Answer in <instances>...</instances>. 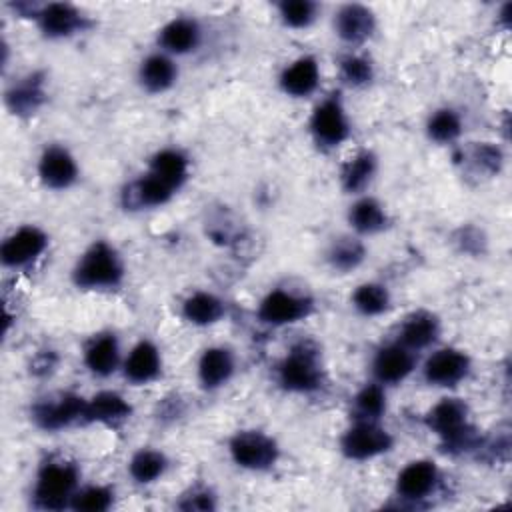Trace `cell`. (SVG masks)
Returning a JSON list of instances; mask_svg holds the SVG:
<instances>
[{"label": "cell", "mask_w": 512, "mask_h": 512, "mask_svg": "<svg viewBox=\"0 0 512 512\" xmlns=\"http://www.w3.org/2000/svg\"><path fill=\"white\" fill-rule=\"evenodd\" d=\"M468 404L460 398L438 400L424 416V424L440 438V444L450 454H464L482 448V440L470 424Z\"/></svg>", "instance_id": "6da1fadb"}, {"label": "cell", "mask_w": 512, "mask_h": 512, "mask_svg": "<svg viewBox=\"0 0 512 512\" xmlns=\"http://www.w3.org/2000/svg\"><path fill=\"white\" fill-rule=\"evenodd\" d=\"M72 282L82 290H116L124 282V262L112 244L96 240L74 264Z\"/></svg>", "instance_id": "7a4b0ae2"}, {"label": "cell", "mask_w": 512, "mask_h": 512, "mask_svg": "<svg viewBox=\"0 0 512 512\" xmlns=\"http://www.w3.org/2000/svg\"><path fill=\"white\" fill-rule=\"evenodd\" d=\"M80 472L74 462L62 458L46 460L36 474L32 500L40 510L70 508V502L78 490Z\"/></svg>", "instance_id": "3957f363"}, {"label": "cell", "mask_w": 512, "mask_h": 512, "mask_svg": "<svg viewBox=\"0 0 512 512\" xmlns=\"http://www.w3.org/2000/svg\"><path fill=\"white\" fill-rule=\"evenodd\" d=\"M276 376L278 384L292 394H310L320 390L324 384L320 350L308 340L294 344L280 360Z\"/></svg>", "instance_id": "277c9868"}, {"label": "cell", "mask_w": 512, "mask_h": 512, "mask_svg": "<svg viewBox=\"0 0 512 512\" xmlns=\"http://www.w3.org/2000/svg\"><path fill=\"white\" fill-rule=\"evenodd\" d=\"M228 452L238 468L250 472L270 470L280 458L276 440L260 430L236 432L228 444Z\"/></svg>", "instance_id": "5b68a950"}, {"label": "cell", "mask_w": 512, "mask_h": 512, "mask_svg": "<svg viewBox=\"0 0 512 512\" xmlns=\"http://www.w3.org/2000/svg\"><path fill=\"white\" fill-rule=\"evenodd\" d=\"M310 134L318 148L334 150L350 136V120L338 94H330L316 104L310 116Z\"/></svg>", "instance_id": "8992f818"}, {"label": "cell", "mask_w": 512, "mask_h": 512, "mask_svg": "<svg viewBox=\"0 0 512 512\" xmlns=\"http://www.w3.org/2000/svg\"><path fill=\"white\" fill-rule=\"evenodd\" d=\"M394 446L392 434L378 422L356 420L340 438V452L348 460L364 462L390 452Z\"/></svg>", "instance_id": "52a82bcc"}, {"label": "cell", "mask_w": 512, "mask_h": 512, "mask_svg": "<svg viewBox=\"0 0 512 512\" xmlns=\"http://www.w3.org/2000/svg\"><path fill=\"white\" fill-rule=\"evenodd\" d=\"M314 310L310 296L296 294L292 290L274 288L258 304V320L268 326H288L308 318Z\"/></svg>", "instance_id": "ba28073f"}, {"label": "cell", "mask_w": 512, "mask_h": 512, "mask_svg": "<svg viewBox=\"0 0 512 512\" xmlns=\"http://www.w3.org/2000/svg\"><path fill=\"white\" fill-rule=\"evenodd\" d=\"M470 368H472V362L464 350H458L452 346L438 348L426 358L422 366V378L430 386L452 388L462 380H466V376L470 374Z\"/></svg>", "instance_id": "9c48e42d"}, {"label": "cell", "mask_w": 512, "mask_h": 512, "mask_svg": "<svg viewBox=\"0 0 512 512\" xmlns=\"http://www.w3.org/2000/svg\"><path fill=\"white\" fill-rule=\"evenodd\" d=\"M84 412L86 400L78 394L66 392L56 398L36 402L32 408V420L38 428L46 432H56L76 422H84Z\"/></svg>", "instance_id": "30bf717a"}, {"label": "cell", "mask_w": 512, "mask_h": 512, "mask_svg": "<svg viewBox=\"0 0 512 512\" xmlns=\"http://www.w3.org/2000/svg\"><path fill=\"white\" fill-rule=\"evenodd\" d=\"M440 482V470L432 460H412L396 476V496L408 504H418L432 496Z\"/></svg>", "instance_id": "8fae6325"}, {"label": "cell", "mask_w": 512, "mask_h": 512, "mask_svg": "<svg viewBox=\"0 0 512 512\" xmlns=\"http://www.w3.org/2000/svg\"><path fill=\"white\" fill-rule=\"evenodd\" d=\"M48 248V236L38 226H20L0 248V260L6 268H26Z\"/></svg>", "instance_id": "7c38bea8"}, {"label": "cell", "mask_w": 512, "mask_h": 512, "mask_svg": "<svg viewBox=\"0 0 512 512\" xmlns=\"http://www.w3.org/2000/svg\"><path fill=\"white\" fill-rule=\"evenodd\" d=\"M416 368L414 352L400 342H390L376 350L372 358L374 382L382 386H394L404 382Z\"/></svg>", "instance_id": "4fadbf2b"}, {"label": "cell", "mask_w": 512, "mask_h": 512, "mask_svg": "<svg viewBox=\"0 0 512 512\" xmlns=\"http://www.w3.org/2000/svg\"><path fill=\"white\" fill-rule=\"evenodd\" d=\"M38 26L46 38L60 40L70 38L86 28V16L82 12L66 2H50L46 6H40L36 12Z\"/></svg>", "instance_id": "5bb4252c"}, {"label": "cell", "mask_w": 512, "mask_h": 512, "mask_svg": "<svg viewBox=\"0 0 512 512\" xmlns=\"http://www.w3.org/2000/svg\"><path fill=\"white\" fill-rule=\"evenodd\" d=\"M38 176L52 190H66L78 180V164L68 148L52 144L38 160Z\"/></svg>", "instance_id": "9a60e30c"}, {"label": "cell", "mask_w": 512, "mask_h": 512, "mask_svg": "<svg viewBox=\"0 0 512 512\" xmlns=\"http://www.w3.org/2000/svg\"><path fill=\"white\" fill-rule=\"evenodd\" d=\"M376 16L368 6L344 4L334 14V32L346 44H362L374 34Z\"/></svg>", "instance_id": "2e32d148"}, {"label": "cell", "mask_w": 512, "mask_h": 512, "mask_svg": "<svg viewBox=\"0 0 512 512\" xmlns=\"http://www.w3.org/2000/svg\"><path fill=\"white\" fill-rule=\"evenodd\" d=\"M172 190L152 174L128 182L120 192V202L126 210H150L170 202Z\"/></svg>", "instance_id": "e0dca14e"}, {"label": "cell", "mask_w": 512, "mask_h": 512, "mask_svg": "<svg viewBox=\"0 0 512 512\" xmlns=\"http://www.w3.org/2000/svg\"><path fill=\"white\" fill-rule=\"evenodd\" d=\"M200 40H202L200 24L194 18H186V16L172 18L158 32V44L168 56L190 54L198 48Z\"/></svg>", "instance_id": "ac0fdd59"}, {"label": "cell", "mask_w": 512, "mask_h": 512, "mask_svg": "<svg viewBox=\"0 0 512 512\" xmlns=\"http://www.w3.org/2000/svg\"><path fill=\"white\" fill-rule=\"evenodd\" d=\"M162 356L154 342L140 340L122 362L124 378L132 384H148L160 376Z\"/></svg>", "instance_id": "d6986e66"}, {"label": "cell", "mask_w": 512, "mask_h": 512, "mask_svg": "<svg viewBox=\"0 0 512 512\" xmlns=\"http://www.w3.org/2000/svg\"><path fill=\"white\" fill-rule=\"evenodd\" d=\"M284 94L292 98H306L316 92L320 84V68L314 56H300L292 60L278 78Z\"/></svg>", "instance_id": "ffe728a7"}, {"label": "cell", "mask_w": 512, "mask_h": 512, "mask_svg": "<svg viewBox=\"0 0 512 512\" xmlns=\"http://www.w3.org/2000/svg\"><path fill=\"white\" fill-rule=\"evenodd\" d=\"M438 336H440L438 316L428 310H416L408 314L400 324L396 342H400L412 352H418L432 346L438 340Z\"/></svg>", "instance_id": "44dd1931"}, {"label": "cell", "mask_w": 512, "mask_h": 512, "mask_svg": "<svg viewBox=\"0 0 512 512\" xmlns=\"http://www.w3.org/2000/svg\"><path fill=\"white\" fill-rule=\"evenodd\" d=\"M84 366L92 376L108 378L120 366V344L110 332L96 334L84 348Z\"/></svg>", "instance_id": "7402d4cb"}, {"label": "cell", "mask_w": 512, "mask_h": 512, "mask_svg": "<svg viewBox=\"0 0 512 512\" xmlns=\"http://www.w3.org/2000/svg\"><path fill=\"white\" fill-rule=\"evenodd\" d=\"M130 416H132L130 402L114 390H102V392L94 394L90 400H86L84 422H98L104 426H120Z\"/></svg>", "instance_id": "603a6c76"}, {"label": "cell", "mask_w": 512, "mask_h": 512, "mask_svg": "<svg viewBox=\"0 0 512 512\" xmlns=\"http://www.w3.org/2000/svg\"><path fill=\"white\" fill-rule=\"evenodd\" d=\"M6 106L16 116H30L40 110V106L46 100L44 90V76L34 72L26 78H20L16 84H12L4 94Z\"/></svg>", "instance_id": "cb8c5ba5"}, {"label": "cell", "mask_w": 512, "mask_h": 512, "mask_svg": "<svg viewBox=\"0 0 512 512\" xmlns=\"http://www.w3.org/2000/svg\"><path fill=\"white\" fill-rule=\"evenodd\" d=\"M234 356L224 346H210L198 360V380L204 390H216L224 386L234 374Z\"/></svg>", "instance_id": "d4e9b609"}, {"label": "cell", "mask_w": 512, "mask_h": 512, "mask_svg": "<svg viewBox=\"0 0 512 512\" xmlns=\"http://www.w3.org/2000/svg\"><path fill=\"white\" fill-rule=\"evenodd\" d=\"M176 78H178V66L164 52L146 56L138 68V82L150 94H162L170 90Z\"/></svg>", "instance_id": "484cf974"}, {"label": "cell", "mask_w": 512, "mask_h": 512, "mask_svg": "<svg viewBox=\"0 0 512 512\" xmlns=\"http://www.w3.org/2000/svg\"><path fill=\"white\" fill-rule=\"evenodd\" d=\"M148 174H152L162 184H166L172 192H176L178 188L184 186V182L190 176V160L178 148H164L152 156Z\"/></svg>", "instance_id": "4316f807"}, {"label": "cell", "mask_w": 512, "mask_h": 512, "mask_svg": "<svg viewBox=\"0 0 512 512\" xmlns=\"http://www.w3.org/2000/svg\"><path fill=\"white\" fill-rule=\"evenodd\" d=\"M348 222L356 234L370 236V234H378L384 228H388L390 218H388L384 206L376 198L362 196L350 206Z\"/></svg>", "instance_id": "83f0119b"}, {"label": "cell", "mask_w": 512, "mask_h": 512, "mask_svg": "<svg viewBox=\"0 0 512 512\" xmlns=\"http://www.w3.org/2000/svg\"><path fill=\"white\" fill-rule=\"evenodd\" d=\"M378 170V160L372 150H360L354 154L340 172V184L348 194H358L368 188Z\"/></svg>", "instance_id": "f1b7e54d"}, {"label": "cell", "mask_w": 512, "mask_h": 512, "mask_svg": "<svg viewBox=\"0 0 512 512\" xmlns=\"http://www.w3.org/2000/svg\"><path fill=\"white\" fill-rule=\"evenodd\" d=\"M226 312L224 302L212 292H194L182 302V316L194 326H210L222 320Z\"/></svg>", "instance_id": "f546056e"}, {"label": "cell", "mask_w": 512, "mask_h": 512, "mask_svg": "<svg viewBox=\"0 0 512 512\" xmlns=\"http://www.w3.org/2000/svg\"><path fill=\"white\" fill-rule=\"evenodd\" d=\"M168 470V458L164 452L154 448H140L128 462V474L136 484H154Z\"/></svg>", "instance_id": "4dcf8cb0"}, {"label": "cell", "mask_w": 512, "mask_h": 512, "mask_svg": "<svg viewBox=\"0 0 512 512\" xmlns=\"http://www.w3.org/2000/svg\"><path fill=\"white\" fill-rule=\"evenodd\" d=\"M366 258V248L358 238L352 236H340L332 240L326 252V260L332 266V270L338 272H352L358 268Z\"/></svg>", "instance_id": "1f68e13d"}, {"label": "cell", "mask_w": 512, "mask_h": 512, "mask_svg": "<svg viewBox=\"0 0 512 512\" xmlns=\"http://www.w3.org/2000/svg\"><path fill=\"white\" fill-rule=\"evenodd\" d=\"M352 306L362 316H380L390 308V292L380 282H364L352 292Z\"/></svg>", "instance_id": "d6a6232c"}, {"label": "cell", "mask_w": 512, "mask_h": 512, "mask_svg": "<svg viewBox=\"0 0 512 512\" xmlns=\"http://www.w3.org/2000/svg\"><path fill=\"white\" fill-rule=\"evenodd\" d=\"M426 134L436 144H452L462 134V118L454 108H438L426 120Z\"/></svg>", "instance_id": "836d02e7"}, {"label": "cell", "mask_w": 512, "mask_h": 512, "mask_svg": "<svg viewBox=\"0 0 512 512\" xmlns=\"http://www.w3.org/2000/svg\"><path fill=\"white\" fill-rule=\"evenodd\" d=\"M354 414H356V420H370V422H378L384 412H386V390L382 384L378 382H370V384H364L354 400Z\"/></svg>", "instance_id": "e575fe53"}, {"label": "cell", "mask_w": 512, "mask_h": 512, "mask_svg": "<svg viewBox=\"0 0 512 512\" xmlns=\"http://www.w3.org/2000/svg\"><path fill=\"white\" fill-rule=\"evenodd\" d=\"M112 504H114V490L110 486L92 484L76 490L70 502V508L78 512H106L112 508Z\"/></svg>", "instance_id": "d590c367"}, {"label": "cell", "mask_w": 512, "mask_h": 512, "mask_svg": "<svg viewBox=\"0 0 512 512\" xmlns=\"http://www.w3.org/2000/svg\"><path fill=\"white\" fill-rule=\"evenodd\" d=\"M340 78L350 88H364L374 80V64L362 54H346L340 64Z\"/></svg>", "instance_id": "8d00e7d4"}, {"label": "cell", "mask_w": 512, "mask_h": 512, "mask_svg": "<svg viewBox=\"0 0 512 512\" xmlns=\"http://www.w3.org/2000/svg\"><path fill=\"white\" fill-rule=\"evenodd\" d=\"M318 14V4L310 0H284L278 4V16L288 28H308Z\"/></svg>", "instance_id": "74e56055"}, {"label": "cell", "mask_w": 512, "mask_h": 512, "mask_svg": "<svg viewBox=\"0 0 512 512\" xmlns=\"http://www.w3.org/2000/svg\"><path fill=\"white\" fill-rule=\"evenodd\" d=\"M470 162L472 166L486 176H496L502 170L504 164V154L498 144L494 142H478L470 150Z\"/></svg>", "instance_id": "f35d334b"}, {"label": "cell", "mask_w": 512, "mask_h": 512, "mask_svg": "<svg viewBox=\"0 0 512 512\" xmlns=\"http://www.w3.org/2000/svg\"><path fill=\"white\" fill-rule=\"evenodd\" d=\"M178 508L186 512H208L216 508V496L208 488H194L182 496Z\"/></svg>", "instance_id": "ab89813d"}, {"label": "cell", "mask_w": 512, "mask_h": 512, "mask_svg": "<svg viewBox=\"0 0 512 512\" xmlns=\"http://www.w3.org/2000/svg\"><path fill=\"white\" fill-rule=\"evenodd\" d=\"M54 366H56V356H54L52 352H40V354L34 358L30 370H32L34 374H48V372L54 370Z\"/></svg>", "instance_id": "60d3db41"}, {"label": "cell", "mask_w": 512, "mask_h": 512, "mask_svg": "<svg viewBox=\"0 0 512 512\" xmlns=\"http://www.w3.org/2000/svg\"><path fill=\"white\" fill-rule=\"evenodd\" d=\"M510 10H512V4H510V2H504L502 8H500V12H498V20L502 22L504 28L510 26Z\"/></svg>", "instance_id": "b9f144b4"}]
</instances>
